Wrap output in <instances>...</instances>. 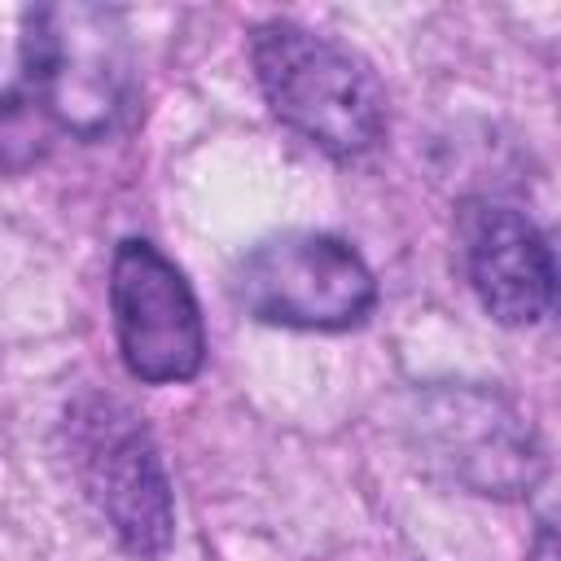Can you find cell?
<instances>
[{
	"label": "cell",
	"instance_id": "cell-6",
	"mask_svg": "<svg viewBox=\"0 0 561 561\" xmlns=\"http://www.w3.org/2000/svg\"><path fill=\"white\" fill-rule=\"evenodd\" d=\"M110 307L131 377L149 386L188 381L202 368L206 333L184 272L149 241L127 237L110 263Z\"/></svg>",
	"mask_w": 561,
	"mask_h": 561
},
{
	"label": "cell",
	"instance_id": "cell-1",
	"mask_svg": "<svg viewBox=\"0 0 561 561\" xmlns=\"http://www.w3.org/2000/svg\"><path fill=\"white\" fill-rule=\"evenodd\" d=\"M259 88L280 123L333 158L373 149L386 131V96L373 70L337 39L298 22H263L250 35Z\"/></svg>",
	"mask_w": 561,
	"mask_h": 561
},
{
	"label": "cell",
	"instance_id": "cell-2",
	"mask_svg": "<svg viewBox=\"0 0 561 561\" xmlns=\"http://www.w3.org/2000/svg\"><path fill=\"white\" fill-rule=\"evenodd\" d=\"M31 101L75 136H105L131 101V48L105 4L66 0L26 13Z\"/></svg>",
	"mask_w": 561,
	"mask_h": 561
},
{
	"label": "cell",
	"instance_id": "cell-9",
	"mask_svg": "<svg viewBox=\"0 0 561 561\" xmlns=\"http://www.w3.org/2000/svg\"><path fill=\"white\" fill-rule=\"evenodd\" d=\"M548 250H552V302H557V311H561V237H557Z\"/></svg>",
	"mask_w": 561,
	"mask_h": 561
},
{
	"label": "cell",
	"instance_id": "cell-4",
	"mask_svg": "<svg viewBox=\"0 0 561 561\" xmlns=\"http://www.w3.org/2000/svg\"><path fill=\"white\" fill-rule=\"evenodd\" d=\"M408 430L421 465L473 495L513 500L543 478V451L530 425L482 386H434L416 394Z\"/></svg>",
	"mask_w": 561,
	"mask_h": 561
},
{
	"label": "cell",
	"instance_id": "cell-3",
	"mask_svg": "<svg viewBox=\"0 0 561 561\" xmlns=\"http://www.w3.org/2000/svg\"><path fill=\"white\" fill-rule=\"evenodd\" d=\"M232 298L263 324L351 329L377 302L364 259L329 232H276L232 267Z\"/></svg>",
	"mask_w": 561,
	"mask_h": 561
},
{
	"label": "cell",
	"instance_id": "cell-8",
	"mask_svg": "<svg viewBox=\"0 0 561 561\" xmlns=\"http://www.w3.org/2000/svg\"><path fill=\"white\" fill-rule=\"evenodd\" d=\"M530 561H561V504L539 517L530 539Z\"/></svg>",
	"mask_w": 561,
	"mask_h": 561
},
{
	"label": "cell",
	"instance_id": "cell-7",
	"mask_svg": "<svg viewBox=\"0 0 561 561\" xmlns=\"http://www.w3.org/2000/svg\"><path fill=\"white\" fill-rule=\"evenodd\" d=\"M460 259L478 302L500 324H535L552 307V250L513 206H469L460 215Z\"/></svg>",
	"mask_w": 561,
	"mask_h": 561
},
{
	"label": "cell",
	"instance_id": "cell-5",
	"mask_svg": "<svg viewBox=\"0 0 561 561\" xmlns=\"http://www.w3.org/2000/svg\"><path fill=\"white\" fill-rule=\"evenodd\" d=\"M75 465L92 504L127 552L153 561L171 548V482L145 425L127 408L110 399H88L75 408Z\"/></svg>",
	"mask_w": 561,
	"mask_h": 561
}]
</instances>
